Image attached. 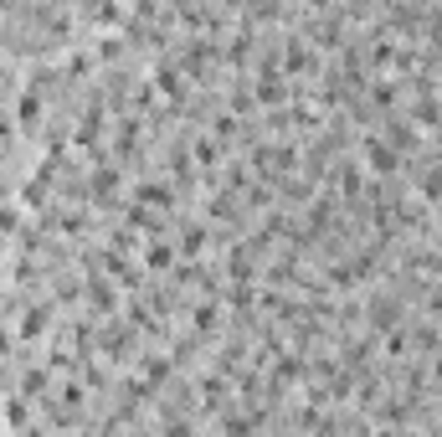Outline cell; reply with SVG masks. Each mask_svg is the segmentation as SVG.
<instances>
[{"label":"cell","instance_id":"6da1fadb","mask_svg":"<svg viewBox=\"0 0 442 437\" xmlns=\"http://www.w3.org/2000/svg\"><path fill=\"white\" fill-rule=\"evenodd\" d=\"M365 160H370L375 170H396V149H391L386 139H370V144H365Z\"/></svg>","mask_w":442,"mask_h":437},{"label":"cell","instance_id":"7a4b0ae2","mask_svg":"<svg viewBox=\"0 0 442 437\" xmlns=\"http://www.w3.org/2000/svg\"><path fill=\"white\" fill-rule=\"evenodd\" d=\"M195 330H201V335L216 330V309H211V303H201V309H195Z\"/></svg>","mask_w":442,"mask_h":437},{"label":"cell","instance_id":"3957f363","mask_svg":"<svg viewBox=\"0 0 442 437\" xmlns=\"http://www.w3.org/2000/svg\"><path fill=\"white\" fill-rule=\"evenodd\" d=\"M6 422H11V427H21V422H31V411L21 406V401H11V406H6Z\"/></svg>","mask_w":442,"mask_h":437},{"label":"cell","instance_id":"277c9868","mask_svg":"<svg viewBox=\"0 0 442 437\" xmlns=\"http://www.w3.org/2000/svg\"><path fill=\"white\" fill-rule=\"evenodd\" d=\"M144 376H149V381H165V376H170V360H149Z\"/></svg>","mask_w":442,"mask_h":437},{"label":"cell","instance_id":"5b68a950","mask_svg":"<svg viewBox=\"0 0 442 437\" xmlns=\"http://www.w3.org/2000/svg\"><path fill=\"white\" fill-rule=\"evenodd\" d=\"M170 262V247H149V268H165Z\"/></svg>","mask_w":442,"mask_h":437}]
</instances>
